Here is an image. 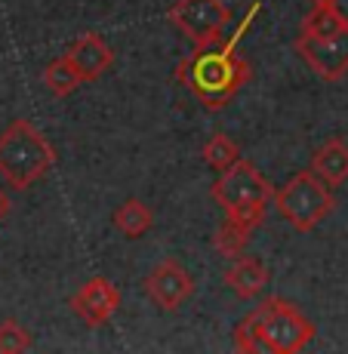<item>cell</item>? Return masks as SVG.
Masks as SVG:
<instances>
[{
    "instance_id": "cell-1",
    "label": "cell",
    "mask_w": 348,
    "mask_h": 354,
    "mask_svg": "<svg viewBox=\"0 0 348 354\" xmlns=\"http://www.w3.org/2000/svg\"><path fill=\"white\" fill-rule=\"evenodd\" d=\"M262 10V3L250 6V12L241 19L237 31L231 34L225 44H213L194 50L191 56H185L176 68V77L188 86V93L194 96L201 105L207 108H222L241 93V86H247V80L253 77V68L244 56H237V44L241 37L250 31V25L256 22V12Z\"/></svg>"
},
{
    "instance_id": "cell-2",
    "label": "cell",
    "mask_w": 348,
    "mask_h": 354,
    "mask_svg": "<svg viewBox=\"0 0 348 354\" xmlns=\"http://www.w3.org/2000/svg\"><path fill=\"white\" fill-rule=\"evenodd\" d=\"M315 324L296 305L281 296H271L262 299L259 308H253L235 326V348L241 354H296L315 339Z\"/></svg>"
},
{
    "instance_id": "cell-3",
    "label": "cell",
    "mask_w": 348,
    "mask_h": 354,
    "mask_svg": "<svg viewBox=\"0 0 348 354\" xmlns=\"http://www.w3.org/2000/svg\"><path fill=\"white\" fill-rule=\"evenodd\" d=\"M56 163V148L31 120L19 118L0 133V176L16 192L40 182Z\"/></svg>"
},
{
    "instance_id": "cell-4",
    "label": "cell",
    "mask_w": 348,
    "mask_h": 354,
    "mask_svg": "<svg viewBox=\"0 0 348 354\" xmlns=\"http://www.w3.org/2000/svg\"><path fill=\"white\" fill-rule=\"evenodd\" d=\"M210 197L225 213V219L253 231L265 219V209H268L275 192H271V182L259 173L256 163L241 158L231 169L219 173V179L210 188Z\"/></svg>"
},
{
    "instance_id": "cell-5",
    "label": "cell",
    "mask_w": 348,
    "mask_h": 354,
    "mask_svg": "<svg viewBox=\"0 0 348 354\" xmlns=\"http://www.w3.org/2000/svg\"><path fill=\"white\" fill-rule=\"evenodd\" d=\"M275 207L296 231H315L333 213L336 197L315 169H302L275 192Z\"/></svg>"
},
{
    "instance_id": "cell-6",
    "label": "cell",
    "mask_w": 348,
    "mask_h": 354,
    "mask_svg": "<svg viewBox=\"0 0 348 354\" xmlns=\"http://www.w3.org/2000/svg\"><path fill=\"white\" fill-rule=\"evenodd\" d=\"M167 22L182 31L194 50H203L222 40V31L231 22V10L222 0H176L167 12Z\"/></svg>"
},
{
    "instance_id": "cell-7",
    "label": "cell",
    "mask_w": 348,
    "mask_h": 354,
    "mask_svg": "<svg viewBox=\"0 0 348 354\" xmlns=\"http://www.w3.org/2000/svg\"><path fill=\"white\" fill-rule=\"evenodd\" d=\"M293 46L320 80H339L348 74V31L330 34V37H305V34H299Z\"/></svg>"
},
{
    "instance_id": "cell-8",
    "label": "cell",
    "mask_w": 348,
    "mask_h": 354,
    "mask_svg": "<svg viewBox=\"0 0 348 354\" xmlns=\"http://www.w3.org/2000/svg\"><path fill=\"white\" fill-rule=\"evenodd\" d=\"M68 305H71L74 317H80V324L90 326V330H99V326H105L118 315L120 292L108 277H90L84 287L68 299Z\"/></svg>"
},
{
    "instance_id": "cell-9",
    "label": "cell",
    "mask_w": 348,
    "mask_h": 354,
    "mask_svg": "<svg viewBox=\"0 0 348 354\" xmlns=\"http://www.w3.org/2000/svg\"><path fill=\"white\" fill-rule=\"evenodd\" d=\"M145 292L158 308L176 311L194 296V277L185 271V265H179L176 259H163L158 268L145 277Z\"/></svg>"
},
{
    "instance_id": "cell-10",
    "label": "cell",
    "mask_w": 348,
    "mask_h": 354,
    "mask_svg": "<svg viewBox=\"0 0 348 354\" xmlns=\"http://www.w3.org/2000/svg\"><path fill=\"white\" fill-rule=\"evenodd\" d=\"M65 59L77 68V74L84 77V84L99 80L102 74L111 71L114 65V50L99 37L95 31H86L84 37H77L71 46L65 50Z\"/></svg>"
},
{
    "instance_id": "cell-11",
    "label": "cell",
    "mask_w": 348,
    "mask_h": 354,
    "mask_svg": "<svg viewBox=\"0 0 348 354\" xmlns=\"http://www.w3.org/2000/svg\"><path fill=\"white\" fill-rule=\"evenodd\" d=\"M271 274L265 268V262L259 256H237V262L225 271V283L231 287V292L241 299H256L262 296L265 287H268Z\"/></svg>"
},
{
    "instance_id": "cell-12",
    "label": "cell",
    "mask_w": 348,
    "mask_h": 354,
    "mask_svg": "<svg viewBox=\"0 0 348 354\" xmlns=\"http://www.w3.org/2000/svg\"><path fill=\"white\" fill-rule=\"evenodd\" d=\"M311 169L327 185H345L348 182V145L342 139H330L311 154Z\"/></svg>"
},
{
    "instance_id": "cell-13",
    "label": "cell",
    "mask_w": 348,
    "mask_h": 354,
    "mask_svg": "<svg viewBox=\"0 0 348 354\" xmlns=\"http://www.w3.org/2000/svg\"><path fill=\"white\" fill-rule=\"evenodd\" d=\"M111 225H114L118 234L129 237V241H139L142 234H148V231H152L154 213H152V207H148L145 201H139V197H129V201H124L118 209H114Z\"/></svg>"
},
{
    "instance_id": "cell-14",
    "label": "cell",
    "mask_w": 348,
    "mask_h": 354,
    "mask_svg": "<svg viewBox=\"0 0 348 354\" xmlns=\"http://www.w3.org/2000/svg\"><path fill=\"white\" fill-rule=\"evenodd\" d=\"M339 31H348V16L333 3V6H315L302 19V31L299 34H305V37H330V34Z\"/></svg>"
},
{
    "instance_id": "cell-15",
    "label": "cell",
    "mask_w": 348,
    "mask_h": 354,
    "mask_svg": "<svg viewBox=\"0 0 348 354\" xmlns=\"http://www.w3.org/2000/svg\"><path fill=\"white\" fill-rule=\"evenodd\" d=\"M44 84H46V90H50L53 96L65 99V96H71L80 84H84V77H80L77 68L62 56V59H53V62L44 68Z\"/></svg>"
},
{
    "instance_id": "cell-16",
    "label": "cell",
    "mask_w": 348,
    "mask_h": 354,
    "mask_svg": "<svg viewBox=\"0 0 348 354\" xmlns=\"http://www.w3.org/2000/svg\"><path fill=\"white\" fill-rule=\"evenodd\" d=\"M203 160H207V167L213 173H225V169H231L241 160V148H237V142L231 136L213 133L207 139V145H203Z\"/></svg>"
},
{
    "instance_id": "cell-17",
    "label": "cell",
    "mask_w": 348,
    "mask_h": 354,
    "mask_svg": "<svg viewBox=\"0 0 348 354\" xmlns=\"http://www.w3.org/2000/svg\"><path fill=\"white\" fill-rule=\"evenodd\" d=\"M250 234L253 231H247V228H241V225H235L231 219H225L219 228H216V237H213V247L219 250L222 256H241L244 250H247V243H250Z\"/></svg>"
},
{
    "instance_id": "cell-18",
    "label": "cell",
    "mask_w": 348,
    "mask_h": 354,
    "mask_svg": "<svg viewBox=\"0 0 348 354\" xmlns=\"http://www.w3.org/2000/svg\"><path fill=\"white\" fill-rule=\"evenodd\" d=\"M34 345L28 326H22L19 321H3L0 324V354H22Z\"/></svg>"
},
{
    "instance_id": "cell-19",
    "label": "cell",
    "mask_w": 348,
    "mask_h": 354,
    "mask_svg": "<svg viewBox=\"0 0 348 354\" xmlns=\"http://www.w3.org/2000/svg\"><path fill=\"white\" fill-rule=\"evenodd\" d=\"M6 216H10V197H6V192L0 188V222H3Z\"/></svg>"
},
{
    "instance_id": "cell-20",
    "label": "cell",
    "mask_w": 348,
    "mask_h": 354,
    "mask_svg": "<svg viewBox=\"0 0 348 354\" xmlns=\"http://www.w3.org/2000/svg\"><path fill=\"white\" fill-rule=\"evenodd\" d=\"M315 6H333V3H339V0H311Z\"/></svg>"
}]
</instances>
